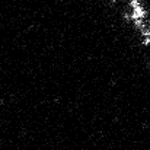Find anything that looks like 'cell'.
Segmentation results:
<instances>
[{"instance_id": "obj_1", "label": "cell", "mask_w": 150, "mask_h": 150, "mask_svg": "<svg viewBox=\"0 0 150 150\" xmlns=\"http://www.w3.org/2000/svg\"><path fill=\"white\" fill-rule=\"evenodd\" d=\"M130 12H131V22L137 21V19H147L149 18V10L146 9L144 4L136 6V7L130 9Z\"/></svg>"}]
</instances>
